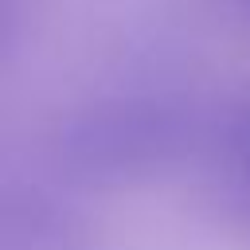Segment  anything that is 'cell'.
<instances>
[{"label": "cell", "mask_w": 250, "mask_h": 250, "mask_svg": "<svg viewBox=\"0 0 250 250\" xmlns=\"http://www.w3.org/2000/svg\"><path fill=\"white\" fill-rule=\"evenodd\" d=\"M180 137L184 121L176 109H164L156 102H117L74 125L66 156L94 176H129L164 164Z\"/></svg>", "instance_id": "1"}, {"label": "cell", "mask_w": 250, "mask_h": 250, "mask_svg": "<svg viewBox=\"0 0 250 250\" xmlns=\"http://www.w3.org/2000/svg\"><path fill=\"white\" fill-rule=\"evenodd\" d=\"M211 160L227 199L250 219V98L223 113L211 133Z\"/></svg>", "instance_id": "2"}]
</instances>
